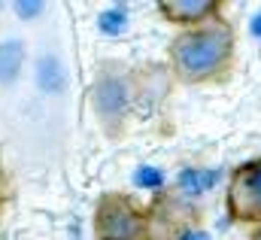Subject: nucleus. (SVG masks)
<instances>
[{
  "label": "nucleus",
  "mask_w": 261,
  "mask_h": 240,
  "mask_svg": "<svg viewBox=\"0 0 261 240\" xmlns=\"http://www.w3.org/2000/svg\"><path fill=\"white\" fill-rule=\"evenodd\" d=\"M216 180H219V171H182L179 185H182V191H189V195H200V191L213 188Z\"/></svg>",
  "instance_id": "nucleus-7"
},
{
  "label": "nucleus",
  "mask_w": 261,
  "mask_h": 240,
  "mask_svg": "<svg viewBox=\"0 0 261 240\" xmlns=\"http://www.w3.org/2000/svg\"><path fill=\"white\" fill-rule=\"evenodd\" d=\"M249 31H252L255 37H261V12L255 15V18H252V25H249Z\"/></svg>",
  "instance_id": "nucleus-12"
},
{
  "label": "nucleus",
  "mask_w": 261,
  "mask_h": 240,
  "mask_svg": "<svg viewBox=\"0 0 261 240\" xmlns=\"http://www.w3.org/2000/svg\"><path fill=\"white\" fill-rule=\"evenodd\" d=\"M97 25H100L103 34H122L125 25H128V15H125L122 9H107V12L97 18Z\"/></svg>",
  "instance_id": "nucleus-9"
},
{
  "label": "nucleus",
  "mask_w": 261,
  "mask_h": 240,
  "mask_svg": "<svg viewBox=\"0 0 261 240\" xmlns=\"http://www.w3.org/2000/svg\"><path fill=\"white\" fill-rule=\"evenodd\" d=\"M258 240H261V234H258Z\"/></svg>",
  "instance_id": "nucleus-14"
},
{
  "label": "nucleus",
  "mask_w": 261,
  "mask_h": 240,
  "mask_svg": "<svg viewBox=\"0 0 261 240\" xmlns=\"http://www.w3.org/2000/svg\"><path fill=\"white\" fill-rule=\"evenodd\" d=\"M97 228H100L103 240H134L137 231H140V219H137V213L130 210L125 201L110 198V201H103V207H100Z\"/></svg>",
  "instance_id": "nucleus-2"
},
{
  "label": "nucleus",
  "mask_w": 261,
  "mask_h": 240,
  "mask_svg": "<svg viewBox=\"0 0 261 240\" xmlns=\"http://www.w3.org/2000/svg\"><path fill=\"white\" fill-rule=\"evenodd\" d=\"M234 204H237L243 213H261V164L252 167L243 180L237 182Z\"/></svg>",
  "instance_id": "nucleus-3"
},
{
  "label": "nucleus",
  "mask_w": 261,
  "mask_h": 240,
  "mask_svg": "<svg viewBox=\"0 0 261 240\" xmlns=\"http://www.w3.org/2000/svg\"><path fill=\"white\" fill-rule=\"evenodd\" d=\"M21 64H24V46H21L18 40L0 43V82H3V85H9V82L18 76Z\"/></svg>",
  "instance_id": "nucleus-4"
},
{
  "label": "nucleus",
  "mask_w": 261,
  "mask_h": 240,
  "mask_svg": "<svg viewBox=\"0 0 261 240\" xmlns=\"http://www.w3.org/2000/svg\"><path fill=\"white\" fill-rule=\"evenodd\" d=\"M37 82H40V88L43 91H61L67 85V76H64V67H61V61L55 58V55H46V58L37 64Z\"/></svg>",
  "instance_id": "nucleus-5"
},
{
  "label": "nucleus",
  "mask_w": 261,
  "mask_h": 240,
  "mask_svg": "<svg viewBox=\"0 0 261 240\" xmlns=\"http://www.w3.org/2000/svg\"><path fill=\"white\" fill-rule=\"evenodd\" d=\"M228 52H231V34L225 28H206V31L186 34L173 46V55L189 76H203L216 70Z\"/></svg>",
  "instance_id": "nucleus-1"
},
{
  "label": "nucleus",
  "mask_w": 261,
  "mask_h": 240,
  "mask_svg": "<svg viewBox=\"0 0 261 240\" xmlns=\"http://www.w3.org/2000/svg\"><path fill=\"white\" fill-rule=\"evenodd\" d=\"M182 240H210V234H203V231H189Z\"/></svg>",
  "instance_id": "nucleus-13"
},
{
  "label": "nucleus",
  "mask_w": 261,
  "mask_h": 240,
  "mask_svg": "<svg viewBox=\"0 0 261 240\" xmlns=\"http://www.w3.org/2000/svg\"><path fill=\"white\" fill-rule=\"evenodd\" d=\"M161 9L170 15V18H200L206 12L216 9L213 0H164Z\"/></svg>",
  "instance_id": "nucleus-6"
},
{
  "label": "nucleus",
  "mask_w": 261,
  "mask_h": 240,
  "mask_svg": "<svg viewBox=\"0 0 261 240\" xmlns=\"http://www.w3.org/2000/svg\"><path fill=\"white\" fill-rule=\"evenodd\" d=\"M137 185H143V188H158V185H161V171H155V167H140V171H137Z\"/></svg>",
  "instance_id": "nucleus-10"
},
{
  "label": "nucleus",
  "mask_w": 261,
  "mask_h": 240,
  "mask_svg": "<svg viewBox=\"0 0 261 240\" xmlns=\"http://www.w3.org/2000/svg\"><path fill=\"white\" fill-rule=\"evenodd\" d=\"M125 85L122 82H116V79H110V82H103L100 85V107L107 110V113H119L122 107H125Z\"/></svg>",
  "instance_id": "nucleus-8"
},
{
  "label": "nucleus",
  "mask_w": 261,
  "mask_h": 240,
  "mask_svg": "<svg viewBox=\"0 0 261 240\" xmlns=\"http://www.w3.org/2000/svg\"><path fill=\"white\" fill-rule=\"evenodd\" d=\"M40 9H43V3H40V0H21V3H18V12H21V18H34Z\"/></svg>",
  "instance_id": "nucleus-11"
}]
</instances>
